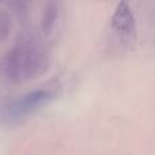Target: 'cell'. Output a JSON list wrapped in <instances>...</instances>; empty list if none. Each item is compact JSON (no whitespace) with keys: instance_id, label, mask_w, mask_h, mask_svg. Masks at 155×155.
Here are the masks:
<instances>
[{"instance_id":"277c9868","label":"cell","mask_w":155,"mask_h":155,"mask_svg":"<svg viewBox=\"0 0 155 155\" xmlns=\"http://www.w3.org/2000/svg\"><path fill=\"white\" fill-rule=\"evenodd\" d=\"M59 16V3L49 2L44 7L42 19H41V27H42L44 34H51L54 27V23Z\"/></svg>"},{"instance_id":"6da1fadb","label":"cell","mask_w":155,"mask_h":155,"mask_svg":"<svg viewBox=\"0 0 155 155\" xmlns=\"http://www.w3.org/2000/svg\"><path fill=\"white\" fill-rule=\"evenodd\" d=\"M48 64L45 49L34 40H23L8 54L7 74L14 82H26L45 72Z\"/></svg>"},{"instance_id":"7a4b0ae2","label":"cell","mask_w":155,"mask_h":155,"mask_svg":"<svg viewBox=\"0 0 155 155\" xmlns=\"http://www.w3.org/2000/svg\"><path fill=\"white\" fill-rule=\"evenodd\" d=\"M53 99V93L49 90H35L25 94L16 99L10 107V114L15 118H21L31 114L40 107L48 105Z\"/></svg>"},{"instance_id":"3957f363","label":"cell","mask_w":155,"mask_h":155,"mask_svg":"<svg viewBox=\"0 0 155 155\" xmlns=\"http://www.w3.org/2000/svg\"><path fill=\"white\" fill-rule=\"evenodd\" d=\"M110 25H112L114 31L120 33L124 37L135 35V33H136L135 16L127 2H121L117 4L114 14L112 15V19H110Z\"/></svg>"},{"instance_id":"5b68a950","label":"cell","mask_w":155,"mask_h":155,"mask_svg":"<svg viewBox=\"0 0 155 155\" xmlns=\"http://www.w3.org/2000/svg\"><path fill=\"white\" fill-rule=\"evenodd\" d=\"M8 30H10V19L5 14H0V37H3V34L7 35Z\"/></svg>"}]
</instances>
